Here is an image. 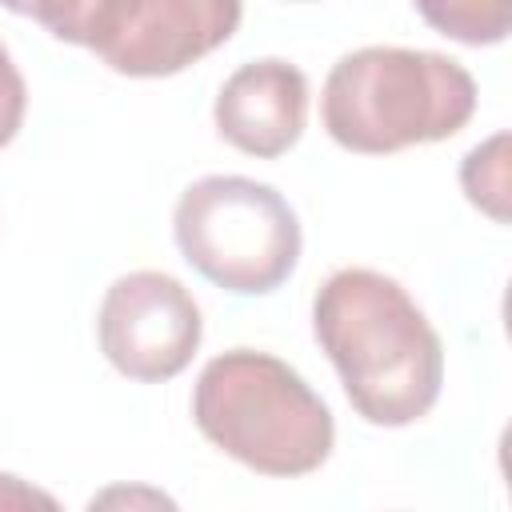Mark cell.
I'll use <instances>...</instances> for the list:
<instances>
[{
  "instance_id": "1",
  "label": "cell",
  "mask_w": 512,
  "mask_h": 512,
  "mask_svg": "<svg viewBox=\"0 0 512 512\" xmlns=\"http://www.w3.org/2000/svg\"><path fill=\"white\" fill-rule=\"evenodd\" d=\"M312 332L368 424L404 428L440 400V336L392 276L372 268L332 272L312 300Z\"/></svg>"
},
{
  "instance_id": "2",
  "label": "cell",
  "mask_w": 512,
  "mask_h": 512,
  "mask_svg": "<svg viewBox=\"0 0 512 512\" xmlns=\"http://www.w3.org/2000/svg\"><path fill=\"white\" fill-rule=\"evenodd\" d=\"M476 112L472 72L440 52L372 44L340 56L320 92L328 136L364 156L456 136Z\"/></svg>"
},
{
  "instance_id": "3",
  "label": "cell",
  "mask_w": 512,
  "mask_h": 512,
  "mask_svg": "<svg viewBox=\"0 0 512 512\" xmlns=\"http://www.w3.org/2000/svg\"><path fill=\"white\" fill-rule=\"evenodd\" d=\"M192 420L204 440L260 476H308L336 444L328 404L292 364L256 348H232L204 364Z\"/></svg>"
},
{
  "instance_id": "4",
  "label": "cell",
  "mask_w": 512,
  "mask_h": 512,
  "mask_svg": "<svg viewBox=\"0 0 512 512\" xmlns=\"http://www.w3.org/2000/svg\"><path fill=\"white\" fill-rule=\"evenodd\" d=\"M184 260L224 292L264 296L300 260V220L292 204L248 176H204L188 184L172 212Z\"/></svg>"
},
{
  "instance_id": "5",
  "label": "cell",
  "mask_w": 512,
  "mask_h": 512,
  "mask_svg": "<svg viewBox=\"0 0 512 512\" xmlns=\"http://www.w3.org/2000/svg\"><path fill=\"white\" fill-rule=\"evenodd\" d=\"M100 352L140 384L172 380L200 348L204 320L192 292L168 272H128L108 284L96 316Z\"/></svg>"
},
{
  "instance_id": "6",
  "label": "cell",
  "mask_w": 512,
  "mask_h": 512,
  "mask_svg": "<svg viewBox=\"0 0 512 512\" xmlns=\"http://www.w3.org/2000/svg\"><path fill=\"white\" fill-rule=\"evenodd\" d=\"M240 0H124L96 56L120 76H176L240 28Z\"/></svg>"
},
{
  "instance_id": "7",
  "label": "cell",
  "mask_w": 512,
  "mask_h": 512,
  "mask_svg": "<svg viewBox=\"0 0 512 512\" xmlns=\"http://www.w3.org/2000/svg\"><path fill=\"white\" fill-rule=\"evenodd\" d=\"M216 132L260 160L284 156L308 120V80L296 64L280 56H264L240 64L216 92L212 104Z\"/></svg>"
},
{
  "instance_id": "8",
  "label": "cell",
  "mask_w": 512,
  "mask_h": 512,
  "mask_svg": "<svg viewBox=\"0 0 512 512\" xmlns=\"http://www.w3.org/2000/svg\"><path fill=\"white\" fill-rule=\"evenodd\" d=\"M0 4L16 16H32L56 40L80 44L92 52L108 40L124 8V0H0Z\"/></svg>"
},
{
  "instance_id": "9",
  "label": "cell",
  "mask_w": 512,
  "mask_h": 512,
  "mask_svg": "<svg viewBox=\"0 0 512 512\" xmlns=\"http://www.w3.org/2000/svg\"><path fill=\"white\" fill-rule=\"evenodd\" d=\"M428 28L460 44H500L512 28V0H412Z\"/></svg>"
},
{
  "instance_id": "10",
  "label": "cell",
  "mask_w": 512,
  "mask_h": 512,
  "mask_svg": "<svg viewBox=\"0 0 512 512\" xmlns=\"http://www.w3.org/2000/svg\"><path fill=\"white\" fill-rule=\"evenodd\" d=\"M460 184L480 212H488L496 224H508V132L488 136L464 156Z\"/></svg>"
},
{
  "instance_id": "11",
  "label": "cell",
  "mask_w": 512,
  "mask_h": 512,
  "mask_svg": "<svg viewBox=\"0 0 512 512\" xmlns=\"http://www.w3.org/2000/svg\"><path fill=\"white\" fill-rule=\"evenodd\" d=\"M24 108H28V88L20 68L12 64L8 48L0 44V148L16 140L20 124H24Z\"/></svg>"
},
{
  "instance_id": "12",
  "label": "cell",
  "mask_w": 512,
  "mask_h": 512,
  "mask_svg": "<svg viewBox=\"0 0 512 512\" xmlns=\"http://www.w3.org/2000/svg\"><path fill=\"white\" fill-rule=\"evenodd\" d=\"M0 504H44V508H52L56 500L48 492H36V488L20 484L16 476H0Z\"/></svg>"
}]
</instances>
